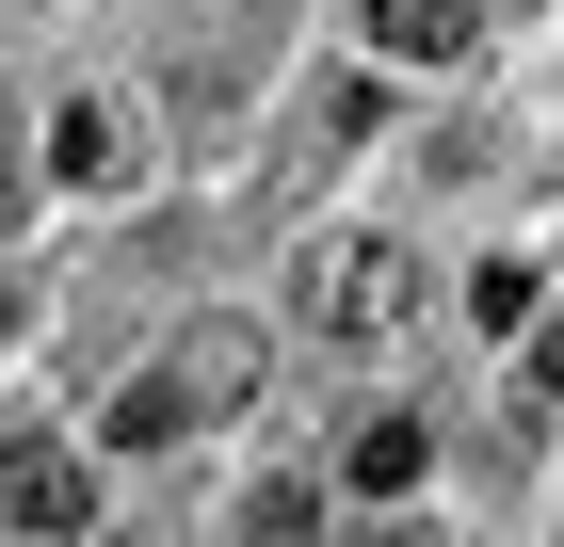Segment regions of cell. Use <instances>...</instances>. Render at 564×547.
Masks as SVG:
<instances>
[{
  "label": "cell",
  "instance_id": "obj_4",
  "mask_svg": "<svg viewBox=\"0 0 564 547\" xmlns=\"http://www.w3.org/2000/svg\"><path fill=\"white\" fill-rule=\"evenodd\" d=\"M48 162H65V194H130V113H113V97H65V113H48Z\"/></svg>",
  "mask_w": 564,
  "mask_h": 547
},
{
  "label": "cell",
  "instance_id": "obj_2",
  "mask_svg": "<svg viewBox=\"0 0 564 547\" xmlns=\"http://www.w3.org/2000/svg\"><path fill=\"white\" fill-rule=\"evenodd\" d=\"M0 532L17 547H82L97 532V467L65 435H0Z\"/></svg>",
  "mask_w": 564,
  "mask_h": 547
},
{
  "label": "cell",
  "instance_id": "obj_11",
  "mask_svg": "<svg viewBox=\"0 0 564 547\" xmlns=\"http://www.w3.org/2000/svg\"><path fill=\"white\" fill-rule=\"evenodd\" d=\"M355 547H435V532H420V515H388V532H355Z\"/></svg>",
  "mask_w": 564,
  "mask_h": 547
},
{
  "label": "cell",
  "instance_id": "obj_10",
  "mask_svg": "<svg viewBox=\"0 0 564 547\" xmlns=\"http://www.w3.org/2000/svg\"><path fill=\"white\" fill-rule=\"evenodd\" d=\"M532 403H564V322H532Z\"/></svg>",
  "mask_w": 564,
  "mask_h": 547
},
{
  "label": "cell",
  "instance_id": "obj_1",
  "mask_svg": "<svg viewBox=\"0 0 564 547\" xmlns=\"http://www.w3.org/2000/svg\"><path fill=\"white\" fill-rule=\"evenodd\" d=\"M291 322L339 338V354H388V338L435 322V274H420V242H388V226H323V242H291Z\"/></svg>",
  "mask_w": 564,
  "mask_h": 547
},
{
  "label": "cell",
  "instance_id": "obj_8",
  "mask_svg": "<svg viewBox=\"0 0 564 547\" xmlns=\"http://www.w3.org/2000/svg\"><path fill=\"white\" fill-rule=\"evenodd\" d=\"M468 322H500V338L532 322V274H517V258H484V274H468Z\"/></svg>",
  "mask_w": 564,
  "mask_h": 547
},
{
  "label": "cell",
  "instance_id": "obj_3",
  "mask_svg": "<svg viewBox=\"0 0 564 547\" xmlns=\"http://www.w3.org/2000/svg\"><path fill=\"white\" fill-rule=\"evenodd\" d=\"M259 371H274V338H259V322H194V338L162 354L177 419H242V403H259Z\"/></svg>",
  "mask_w": 564,
  "mask_h": 547
},
{
  "label": "cell",
  "instance_id": "obj_12",
  "mask_svg": "<svg viewBox=\"0 0 564 547\" xmlns=\"http://www.w3.org/2000/svg\"><path fill=\"white\" fill-rule=\"evenodd\" d=\"M210 17H274V0H210Z\"/></svg>",
  "mask_w": 564,
  "mask_h": 547
},
{
  "label": "cell",
  "instance_id": "obj_6",
  "mask_svg": "<svg viewBox=\"0 0 564 547\" xmlns=\"http://www.w3.org/2000/svg\"><path fill=\"white\" fill-rule=\"evenodd\" d=\"M420 467H435V435H420V419H371V435L339 451V483H355V500H420Z\"/></svg>",
  "mask_w": 564,
  "mask_h": 547
},
{
  "label": "cell",
  "instance_id": "obj_13",
  "mask_svg": "<svg viewBox=\"0 0 564 547\" xmlns=\"http://www.w3.org/2000/svg\"><path fill=\"white\" fill-rule=\"evenodd\" d=\"M0 338H17V291H0Z\"/></svg>",
  "mask_w": 564,
  "mask_h": 547
},
{
  "label": "cell",
  "instance_id": "obj_5",
  "mask_svg": "<svg viewBox=\"0 0 564 547\" xmlns=\"http://www.w3.org/2000/svg\"><path fill=\"white\" fill-rule=\"evenodd\" d=\"M371 48H388V65H468L484 0H371Z\"/></svg>",
  "mask_w": 564,
  "mask_h": 547
},
{
  "label": "cell",
  "instance_id": "obj_9",
  "mask_svg": "<svg viewBox=\"0 0 564 547\" xmlns=\"http://www.w3.org/2000/svg\"><path fill=\"white\" fill-rule=\"evenodd\" d=\"M17 129H33V113H17V81H0V226L33 210V162H17Z\"/></svg>",
  "mask_w": 564,
  "mask_h": 547
},
{
  "label": "cell",
  "instance_id": "obj_7",
  "mask_svg": "<svg viewBox=\"0 0 564 547\" xmlns=\"http://www.w3.org/2000/svg\"><path fill=\"white\" fill-rule=\"evenodd\" d=\"M323 532V483H259V500H242V547H306Z\"/></svg>",
  "mask_w": 564,
  "mask_h": 547
}]
</instances>
